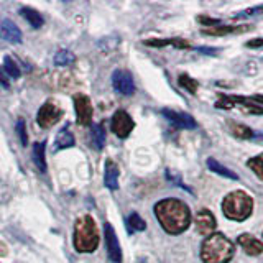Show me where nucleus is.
<instances>
[{
	"label": "nucleus",
	"mask_w": 263,
	"mask_h": 263,
	"mask_svg": "<svg viewBox=\"0 0 263 263\" xmlns=\"http://www.w3.org/2000/svg\"><path fill=\"white\" fill-rule=\"evenodd\" d=\"M155 214L164 232L178 235L191 224V211L179 199H163L155 205Z\"/></svg>",
	"instance_id": "1"
},
{
	"label": "nucleus",
	"mask_w": 263,
	"mask_h": 263,
	"mask_svg": "<svg viewBox=\"0 0 263 263\" xmlns=\"http://www.w3.org/2000/svg\"><path fill=\"white\" fill-rule=\"evenodd\" d=\"M235 245L224 234H212L204 238L201 245V258L204 263H229L234 258Z\"/></svg>",
	"instance_id": "2"
},
{
	"label": "nucleus",
	"mask_w": 263,
	"mask_h": 263,
	"mask_svg": "<svg viewBox=\"0 0 263 263\" xmlns=\"http://www.w3.org/2000/svg\"><path fill=\"white\" fill-rule=\"evenodd\" d=\"M74 249L79 253H92L99 247V232L96 220L90 216H82L74 224Z\"/></svg>",
	"instance_id": "3"
},
{
	"label": "nucleus",
	"mask_w": 263,
	"mask_h": 263,
	"mask_svg": "<svg viewBox=\"0 0 263 263\" xmlns=\"http://www.w3.org/2000/svg\"><path fill=\"white\" fill-rule=\"evenodd\" d=\"M253 211V199L245 191L229 193L222 201V212L230 220L242 222L250 217Z\"/></svg>",
	"instance_id": "4"
},
{
	"label": "nucleus",
	"mask_w": 263,
	"mask_h": 263,
	"mask_svg": "<svg viewBox=\"0 0 263 263\" xmlns=\"http://www.w3.org/2000/svg\"><path fill=\"white\" fill-rule=\"evenodd\" d=\"M63 114L64 112L61 107H58L53 102H46L40 107L38 115H36V122L41 128H49V127H53L56 122L61 120Z\"/></svg>",
	"instance_id": "5"
},
{
	"label": "nucleus",
	"mask_w": 263,
	"mask_h": 263,
	"mask_svg": "<svg viewBox=\"0 0 263 263\" xmlns=\"http://www.w3.org/2000/svg\"><path fill=\"white\" fill-rule=\"evenodd\" d=\"M74 109H76V117L78 123L82 127H87L92 123V114H94V107L90 99L84 94H76L74 96Z\"/></svg>",
	"instance_id": "6"
},
{
	"label": "nucleus",
	"mask_w": 263,
	"mask_h": 263,
	"mask_svg": "<svg viewBox=\"0 0 263 263\" xmlns=\"http://www.w3.org/2000/svg\"><path fill=\"white\" fill-rule=\"evenodd\" d=\"M217 109H235L238 107L242 112L247 114H263V109L255 104H250L249 99H243V97H229V96H222L220 101H217L216 104Z\"/></svg>",
	"instance_id": "7"
},
{
	"label": "nucleus",
	"mask_w": 263,
	"mask_h": 263,
	"mask_svg": "<svg viewBox=\"0 0 263 263\" xmlns=\"http://www.w3.org/2000/svg\"><path fill=\"white\" fill-rule=\"evenodd\" d=\"M110 127L119 138H127L130 135V132L135 128V122L125 110H117L112 117Z\"/></svg>",
	"instance_id": "8"
},
{
	"label": "nucleus",
	"mask_w": 263,
	"mask_h": 263,
	"mask_svg": "<svg viewBox=\"0 0 263 263\" xmlns=\"http://www.w3.org/2000/svg\"><path fill=\"white\" fill-rule=\"evenodd\" d=\"M104 235H105V245H107V255H109V258L114 263H120L122 261V249H120L117 234H115L110 222H105L104 224Z\"/></svg>",
	"instance_id": "9"
},
{
	"label": "nucleus",
	"mask_w": 263,
	"mask_h": 263,
	"mask_svg": "<svg viewBox=\"0 0 263 263\" xmlns=\"http://www.w3.org/2000/svg\"><path fill=\"white\" fill-rule=\"evenodd\" d=\"M112 84H114V89L122 96H132L135 92V82L128 71H123V69L115 71L112 74Z\"/></svg>",
	"instance_id": "10"
},
{
	"label": "nucleus",
	"mask_w": 263,
	"mask_h": 263,
	"mask_svg": "<svg viewBox=\"0 0 263 263\" xmlns=\"http://www.w3.org/2000/svg\"><path fill=\"white\" fill-rule=\"evenodd\" d=\"M194 226L201 235L209 237L216 230V217L209 209H199L194 216Z\"/></svg>",
	"instance_id": "11"
},
{
	"label": "nucleus",
	"mask_w": 263,
	"mask_h": 263,
	"mask_svg": "<svg viewBox=\"0 0 263 263\" xmlns=\"http://www.w3.org/2000/svg\"><path fill=\"white\" fill-rule=\"evenodd\" d=\"M161 115L166 120H170L175 127H179V128H194L196 127V120L189 114L176 112V110H171V109H163Z\"/></svg>",
	"instance_id": "12"
},
{
	"label": "nucleus",
	"mask_w": 263,
	"mask_h": 263,
	"mask_svg": "<svg viewBox=\"0 0 263 263\" xmlns=\"http://www.w3.org/2000/svg\"><path fill=\"white\" fill-rule=\"evenodd\" d=\"M22 36V30L10 18H0V38L10 43H20Z\"/></svg>",
	"instance_id": "13"
},
{
	"label": "nucleus",
	"mask_w": 263,
	"mask_h": 263,
	"mask_svg": "<svg viewBox=\"0 0 263 263\" xmlns=\"http://www.w3.org/2000/svg\"><path fill=\"white\" fill-rule=\"evenodd\" d=\"M238 245L242 247L245 253L257 257V255L263 253V242L258 240L257 237H253L252 234H242L238 235Z\"/></svg>",
	"instance_id": "14"
},
{
	"label": "nucleus",
	"mask_w": 263,
	"mask_h": 263,
	"mask_svg": "<svg viewBox=\"0 0 263 263\" xmlns=\"http://www.w3.org/2000/svg\"><path fill=\"white\" fill-rule=\"evenodd\" d=\"M71 146H74V135L71 132L69 123H66V125L58 132V135L54 137L53 150L61 152V150H66V148H71Z\"/></svg>",
	"instance_id": "15"
},
{
	"label": "nucleus",
	"mask_w": 263,
	"mask_h": 263,
	"mask_svg": "<svg viewBox=\"0 0 263 263\" xmlns=\"http://www.w3.org/2000/svg\"><path fill=\"white\" fill-rule=\"evenodd\" d=\"M104 184L109 189L119 187V166L112 160H107L105 163V173H104Z\"/></svg>",
	"instance_id": "16"
},
{
	"label": "nucleus",
	"mask_w": 263,
	"mask_h": 263,
	"mask_svg": "<svg viewBox=\"0 0 263 263\" xmlns=\"http://www.w3.org/2000/svg\"><path fill=\"white\" fill-rule=\"evenodd\" d=\"M250 30V27H232V25H226V27H209L204 28L201 33L202 35H212V36H222V35H229V33H240V31H247Z\"/></svg>",
	"instance_id": "17"
},
{
	"label": "nucleus",
	"mask_w": 263,
	"mask_h": 263,
	"mask_svg": "<svg viewBox=\"0 0 263 263\" xmlns=\"http://www.w3.org/2000/svg\"><path fill=\"white\" fill-rule=\"evenodd\" d=\"M20 13H22L23 18L31 25L33 28H41V27H43V23H45L43 16H41V13H40V12H36L35 8L23 7L22 10H20Z\"/></svg>",
	"instance_id": "18"
},
{
	"label": "nucleus",
	"mask_w": 263,
	"mask_h": 263,
	"mask_svg": "<svg viewBox=\"0 0 263 263\" xmlns=\"http://www.w3.org/2000/svg\"><path fill=\"white\" fill-rule=\"evenodd\" d=\"M45 152H46V143L36 142L33 145V161H35L36 168L45 173L46 171V160H45Z\"/></svg>",
	"instance_id": "19"
},
{
	"label": "nucleus",
	"mask_w": 263,
	"mask_h": 263,
	"mask_svg": "<svg viewBox=\"0 0 263 263\" xmlns=\"http://www.w3.org/2000/svg\"><path fill=\"white\" fill-rule=\"evenodd\" d=\"M146 46H155V48H161V46H168L173 45L176 48H189V43L183 38H168V40H146L145 41Z\"/></svg>",
	"instance_id": "20"
},
{
	"label": "nucleus",
	"mask_w": 263,
	"mask_h": 263,
	"mask_svg": "<svg viewBox=\"0 0 263 263\" xmlns=\"http://www.w3.org/2000/svg\"><path fill=\"white\" fill-rule=\"evenodd\" d=\"M208 166H209L211 171L217 173V175L224 176V178H229V179H238V176L235 175L234 171H230L229 168H226L224 164H220L219 161H216L214 158H209V160H208Z\"/></svg>",
	"instance_id": "21"
},
{
	"label": "nucleus",
	"mask_w": 263,
	"mask_h": 263,
	"mask_svg": "<svg viewBox=\"0 0 263 263\" xmlns=\"http://www.w3.org/2000/svg\"><path fill=\"white\" fill-rule=\"evenodd\" d=\"M127 227H128L130 232H142V230H145L146 224L137 212H132L130 216L127 217Z\"/></svg>",
	"instance_id": "22"
},
{
	"label": "nucleus",
	"mask_w": 263,
	"mask_h": 263,
	"mask_svg": "<svg viewBox=\"0 0 263 263\" xmlns=\"http://www.w3.org/2000/svg\"><path fill=\"white\" fill-rule=\"evenodd\" d=\"M74 61H76V58H74V54L69 51V49H61V51H58L56 54H54V60H53V63H54V66H69V64H72Z\"/></svg>",
	"instance_id": "23"
},
{
	"label": "nucleus",
	"mask_w": 263,
	"mask_h": 263,
	"mask_svg": "<svg viewBox=\"0 0 263 263\" xmlns=\"http://www.w3.org/2000/svg\"><path fill=\"white\" fill-rule=\"evenodd\" d=\"M92 143L97 150H102L104 145H105V128L102 123L92 127Z\"/></svg>",
	"instance_id": "24"
},
{
	"label": "nucleus",
	"mask_w": 263,
	"mask_h": 263,
	"mask_svg": "<svg viewBox=\"0 0 263 263\" xmlns=\"http://www.w3.org/2000/svg\"><path fill=\"white\" fill-rule=\"evenodd\" d=\"M4 69H5V72L8 74V76L13 78V79L20 78V74H22L18 64H16V61H13L10 56H5L4 58Z\"/></svg>",
	"instance_id": "25"
},
{
	"label": "nucleus",
	"mask_w": 263,
	"mask_h": 263,
	"mask_svg": "<svg viewBox=\"0 0 263 263\" xmlns=\"http://www.w3.org/2000/svg\"><path fill=\"white\" fill-rule=\"evenodd\" d=\"M230 132H232V135H235L238 138H252L253 137L252 128L242 125V123H230Z\"/></svg>",
	"instance_id": "26"
},
{
	"label": "nucleus",
	"mask_w": 263,
	"mask_h": 263,
	"mask_svg": "<svg viewBox=\"0 0 263 263\" xmlns=\"http://www.w3.org/2000/svg\"><path fill=\"white\" fill-rule=\"evenodd\" d=\"M178 82H179V86L181 87H184L189 94H196L197 92V82L193 79V78H189L187 74H181V76L178 78Z\"/></svg>",
	"instance_id": "27"
},
{
	"label": "nucleus",
	"mask_w": 263,
	"mask_h": 263,
	"mask_svg": "<svg viewBox=\"0 0 263 263\" xmlns=\"http://www.w3.org/2000/svg\"><path fill=\"white\" fill-rule=\"evenodd\" d=\"M247 166H249L255 175H257L263 181V156H255L247 161Z\"/></svg>",
	"instance_id": "28"
},
{
	"label": "nucleus",
	"mask_w": 263,
	"mask_h": 263,
	"mask_svg": "<svg viewBox=\"0 0 263 263\" xmlns=\"http://www.w3.org/2000/svg\"><path fill=\"white\" fill-rule=\"evenodd\" d=\"M16 134H18L20 137V142L23 146L28 145V137H27V125H25V120L20 119L18 122H16Z\"/></svg>",
	"instance_id": "29"
},
{
	"label": "nucleus",
	"mask_w": 263,
	"mask_h": 263,
	"mask_svg": "<svg viewBox=\"0 0 263 263\" xmlns=\"http://www.w3.org/2000/svg\"><path fill=\"white\" fill-rule=\"evenodd\" d=\"M0 86H4V87L10 86V84H8V81H7V78H5V74H4L2 69H0Z\"/></svg>",
	"instance_id": "30"
},
{
	"label": "nucleus",
	"mask_w": 263,
	"mask_h": 263,
	"mask_svg": "<svg viewBox=\"0 0 263 263\" xmlns=\"http://www.w3.org/2000/svg\"><path fill=\"white\" fill-rule=\"evenodd\" d=\"M7 253H8V250H7V245L0 242V257H5Z\"/></svg>",
	"instance_id": "31"
},
{
	"label": "nucleus",
	"mask_w": 263,
	"mask_h": 263,
	"mask_svg": "<svg viewBox=\"0 0 263 263\" xmlns=\"http://www.w3.org/2000/svg\"><path fill=\"white\" fill-rule=\"evenodd\" d=\"M252 101L258 102V104H263V96H255V97H252Z\"/></svg>",
	"instance_id": "32"
}]
</instances>
